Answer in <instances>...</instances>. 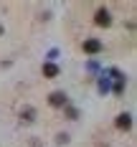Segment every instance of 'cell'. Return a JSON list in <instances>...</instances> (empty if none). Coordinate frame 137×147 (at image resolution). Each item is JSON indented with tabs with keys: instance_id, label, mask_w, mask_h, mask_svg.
Wrapping results in <instances>:
<instances>
[{
	"instance_id": "obj_7",
	"label": "cell",
	"mask_w": 137,
	"mask_h": 147,
	"mask_svg": "<svg viewBox=\"0 0 137 147\" xmlns=\"http://www.w3.org/2000/svg\"><path fill=\"white\" fill-rule=\"evenodd\" d=\"M56 142H59V145H66V142H69V134H59Z\"/></svg>"
},
{
	"instance_id": "obj_8",
	"label": "cell",
	"mask_w": 137,
	"mask_h": 147,
	"mask_svg": "<svg viewBox=\"0 0 137 147\" xmlns=\"http://www.w3.org/2000/svg\"><path fill=\"white\" fill-rule=\"evenodd\" d=\"M66 114H69V119H76V117H79V112H76V109H71V107L66 109Z\"/></svg>"
},
{
	"instance_id": "obj_6",
	"label": "cell",
	"mask_w": 137,
	"mask_h": 147,
	"mask_svg": "<svg viewBox=\"0 0 137 147\" xmlns=\"http://www.w3.org/2000/svg\"><path fill=\"white\" fill-rule=\"evenodd\" d=\"M20 119H23V122H33V119H36V109H23V112H20Z\"/></svg>"
},
{
	"instance_id": "obj_2",
	"label": "cell",
	"mask_w": 137,
	"mask_h": 147,
	"mask_svg": "<svg viewBox=\"0 0 137 147\" xmlns=\"http://www.w3.org/2000/svg\"><path fill=\"white\" fill-rule=\"evenodd\" d=\"M81 48H84V53H91V56H94V53H99L104 46H102V41H97V38H86V41L81 43Z\"/></svg>"
},
{
	"instance_id": "obj_9",
	"label": "cell",
	"mask_w": 137,
	"mask_h": 147,
	"mask_svg": "<svg viewBox=\"0 0 137 147\" xmlns=\"http://www.w3.org/2000/svg\"><path fill=\"white\" fill-rule=\"evenodd\" d=\"M0 36H3V26H0Z\"/></svg>"
},
{
	"instance_id": "obj_1",
	"label": "cell",
	"mask_w": 137,
	"mask_h": 147,
	"mask_svg": "<svg viewBox=\"0 0 137 147\" xmlns=\"http://www.w3.org/2000/svg\"><path fill=\"white\" fill-rule=\"evenodd\" d=\"M94 23H97L99 28H109V26H112V15H109V10H107V8H99V10L94 13Z\"/></svg>"
},
{
	"instance_id": "obj_3",
	"label": "cell",
	"mask_w": 137,
	"mask_h": 147,
	"mask_svg": "<svg viewBox=\"0 0 137 147\" xmlns=\"http://www.w3.org/2000/svg\"><path fill=\"white\" fill-rule=\"evenodd\" d=\"M48 104H51V107H66V104H69V96H66L63 91H51V94H48Z\"/></svg>"
},
{
	"instance_id": "obj_4",
	"label": "cell",
	"mask_w": 137,
	"mask_h": 147,
	"mask_svg": "<svg viewBox=\"0 0 137 147\" xmlns=\"http://www.w3.org/2000/svg\"><path fill=\"white\" fill-rule=\"evenodd\" d=\"M114 124H117V129H124V132H127V129L132 127V114H127V112H122L119 117H117V122H114Z\"/></svg>"
},
{
	"instance_id": "obj_5",
	"label": "cell",
	"mask_w": 137,
	"mask_h": 147,
	"mask_svg": "<svg viewBox=\"0 0 137 147\" xmlns=\"http://www.w3.org/2000/svg\"><path fill=\"white\" fill-rule=\"evenodd\" d=\"M43 76L46 79H56V76H59V66H56L53 61H46L43 63Z\"/></svg>"
}]
</instances>
